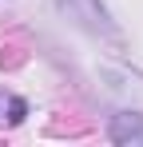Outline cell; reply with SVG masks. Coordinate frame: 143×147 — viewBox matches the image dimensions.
I'll use <instances>...</instances> for the list:
<instances>
[{
    "instance_id": "1",
    "label": "cell",
    "mask_w": 143,
    "mask_h": 147,
    "mask_svg": "<svg viewBox=\"0 0 143 147\" xmlns=\"http://www.w3.org/2000/svg\"><path fill=\"white\" fill-rule=\"evenodd\" d=\"M107 139L119 147H143V115L139 111H123L107 123Z\"/></svg>"
}]
</instances>
